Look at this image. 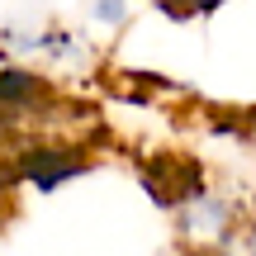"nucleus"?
Returning <instances> with one entry per match:
<instances>
[{
  "instance_id": "1",
  "label": "nucleus",
  "mask_w": 256,
  "mask_h": 256,
  "mask_svg": "<svg viewBox=\"0 0 256 256\" xmlns=\"http://www.w3.org/2000/svg\"><path fill=\"white\" fill-rule=\"evenodd\" d=\"M247 200L228 190L218 180H185L180 190L166 200V214H171V228H176V242L185 247V256H214L223 252L232 238H242L247 228Z\"/></svg>"
},
{
  "instance_id": "2",
  "label": "nucleus",
  "mask_w": 256,
  "mask_h": 256,
  "mask_svg": "<svg viewBox=\"0 0 256 256\" xmlns=\"http://www.w3.org/2000/svg\"><path fill=\"white\" fill-rule=\"evenodd\" d=\"M0 57L14 66H48V72H81L95 62L90 28L38 19V24H0Z\"/></svg>"
},
{
  "instance_id": "3",
  "label": "nucleus",
  "mask_w": 256,
  "mask_h": 256,
  "mask_svg": "<svg viewBox=\"0 0 256 256\" xmlns=\"http://www.w3.org/2000/svg\"><path fill=\"white\" fill-rule=\"evenodd\" d=\"M133 14H138V0H86V28L104 38L124 34L133 24Z\"/></svg>"
},
{
  "instance_id": "4",
  "label": "nucleus",
  "mask_w": 256,
  "mask_h": 256,
  "mask_svg": "<svg viewBox=\"0 0 256 256\" xmlns=\"http://www.w3.org/2000/svg\"><path fill=\"white\" fill-rule=\"evenodd\" d=\"M214 256H256V247L247 242V232H242V238H232L228 247H223V252H214Z\"/></svg>"
},
{
  "instance_id": "5",
  "label": "nucleus",
  "mask_w": 256,
  "mask_h": 256,
  "mask_svg": "<svg viewBox=\"0 0 256 256\" xmlns=\"http://www.w3.org/2000/svg\"><path fill=\"white\" fill-rule=\"evenodd\" d=\"M242 232H247V242L256 247V200H252V209H247V228H242Z\"/></svg>"
}]
</instances>
